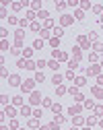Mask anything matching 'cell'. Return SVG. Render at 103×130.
<instances>
[{"label": "cell", "instance_id": "52", "mask_svg": "<svg viewBox=\"0 0 103 130\" xmlns=\"http://www.w3.org/2000/svg\"><path fill=\"white\" fill-rule=\"evenodd\" d=\"M101 25H103V17H101Z\"/></svg>", "mask_w": 103, "mask_h": 130}, {"label": "cell", "instance_id": "15", "mask_svg": "<svg viewBox=\"0 0 103 130\" xmlns=\"http://www.w3.org/2000/svg\"><path fill=\"white\" fill-rule=\"evenodd\" d=\"M74 83H76V87H82L84 83H87V78H84V76H76V78H74Z\"/></svg>", "mask_w": 103, "mask_h": 130}, {"label": "cell", "instance_id": "20", "mask_svg": "<svg viewBox=\"0 0 103 130\" xmlns=\"http://www.w3.org/2000/svg\"><path fill=\"white\" fill-rule=\"evenodd\" d=\"M62 35H64V29L62 27H56L54 29V37H62Z\"/></svg>", "mask_w": 103, "mask_h": 130}, {"label": "cell", "instance_id": "44", "mask_svg": "<svg viewBox=\"0 0 103 130\" xmlns=\"http://www.w3.org/2000/svg\"><path fill=\"white\" fill-rule=\"evenodd\" d=\"M35 14H37V12H33V10H29V12H27V19H35Z\"/></svg>", "mask_w": 103, "mask_h": 130}, {"label": "cell", "instance_id": "2", "mask_svg": "<svg viewBox=\"0 0 103 130\" xmlns=\"http://www.w3.org/2000/svg\"><path fill=\"white\" fill-rule=\"evenodd\" d=\"M8 85H10V87H21V85H23V83H21V76H19V74H10V76H8Z\"/></svg>", "mask_w": 103, "mask_h": 130}, {"label": "cell", "instance_id": "22", "mask_svg": "<svg viewBox=\"0 0 103 130\" xmlns=\"http://www.w3.org/2000/svg\"><path fill=\"white\" fill-rule=\"evenodd\" d=\"M29 128H39V122H37V118H31V120H29Z\"/></svg>", "mask_w": 103, "mask_h": 130}, {"label": "cell", "instance_id": "33", "mask_svg": "<svg viewBox=\"0 0 103 130\" xmlns=\"http://www.w3.org/2000/svg\"><path fill=\"white\" fill-rule=\"evenodd\" d=\"M95 116H103V105H97L95 107Z\"/></svg>", "mask_w": 103, "mask_h": 130}, {"label": "cell", "instance_id": "54", "mask_svg": "<svg viewBox=\"0 0 103 130\" xmlns=\"http://www.w3.org/2000/svg\"><path fill=\"white\" fill-rule=\"evenodd\" d=\"M84 130H91V128H84Z\"/></svg>", "mask_w": 103, "mask_h": 130}, {"label": "cell", "instance_id": "12", "mask_svg": "<svg viewBox=\"0 0 103 130\" xmlns=\"http://www.w3.org/2000/svg\"><path fill=\"white\" fill-rule=\"evenodd\" d=\"M68 93H70V95L74 97V99H76V97L80 95V93H78V87H76V85H74V87H70V89H68Z\"/></svg>", "mask_w": 103, "mask_h": 130}, {"label": "cell", "instance_id": "31", "mask_svg": "<svg viewBox=\"0 0 103 130\" xmlns=\"http://www.w3.org/2000/svg\"><path fill=\"white\" fill-rule=\"evenodd\" d=\"M95 122H97V118H95V116H89V118H87V124H89V128H91Z\"/></svg>", "mask_w": 103, "mask_h": 130}, {"label": "cell", "instance_id": "27", "mask_svg": "<svg viewBox=\"0 0 103 130\" xmlns=\"http://www.w3.org/2000/svg\"><path fill=\"white\" fill-rule=\"evenodd\" d=\"M37 17H39V19H47V17H49V12H47V10H39V12H37Z\"/></svg>", "mask_w": 103, "mask_h": 130}, {"label": "cell", "instance_id": "10", "mask_svg": "<svg viewBox=\"0 0 103 130\" xmlns=\"http://www.w3.org/2000/svg\"><path fill=\"white\" fill-rule=\"evenodd\" d=\"M49 45L54 47V50H58V45H60V37H52V39H49Z\"/></svg>", "mask_w": 103, "mask_h": 130}, {"label": "cell", "instance_id": "36", "mask_svg": "<svg viewBox=\"0 0 103 130\" xmlns=\"http://www.w3.org/2000/svg\"><path fill=\"white\" fill-rule=\"evenodd\" d=\"M43 66H47V62L45 60H37V68H43Z\"/></svg>", "mask_w": 103, "mask_h": 130}, {"label": "cell", "instance_id": "29", "mask_svg": "<svg viewBox=\"0 0 103 130\" xmlns=\"http://www.w3.org/2000/svg\"><path fill=\"white\" fill-rule=\"evenodd\" d=\"M93 47H95V52H103V43H101V41H95Z\"/></svg>", "mask_w": 103, "mask_h": 130}, {"label": "cell", "instance_id": "28", "mask_svg": "<svg viewBox=\"0 0 103 130\" xmlns=\"http://www.w3.org/2000/svg\"><path fill=\"white\" fill-rule=\"evenodd\" d=\"M39 35H41V39H45V37H49V31H47V29H41ZM49 39H52V37H49Z\"/></svg>", "mask_w": 103, "mask_h": 130}, {"label": "cell", "instance_id": "19", "mask_svg": "<svg viewBox=\"0 0 103 130\" xmlns=\"http://www.w3.org/2000/svg\"><path fill=\"white\" fill-rule=\"evenodd\" d=\"M97 72H99V66H89V68H87V74H89V76H91V74H97Z\"/></svg>", "mask_w": 103, "mask_h": 130}, {"label": "cell", "instance_id": "43", "mask_svg": "<svg viewBox=\"0 0 103 130\" xmlns=\"http://www.w3.org/2000/svg\"><path fill=\"white\" fill-rule=\"evenodd\" d=\"M19 25H21V29H25V27H27V19H21V21H19Z\"/></svg>", "mask_w": 103, "mask_h": 130}, {"label": "cell", "instance_id": "49", "mask_svg": "<svg viewBox=\"0 0 103 130\" xmlns=\"http://www.w3.org/2000/svg\"><path fill=\"white\" fill-rule=\"evenodd\" d=\"M70 130H80V128H78V126H72V128H70Z\"/></svg>", "mask_w": 103, "mask_h": 130}, {"label": "cell", "instance_id": "46", "mask_svg": "<svg viewBox=\"0 0 103 130\" xmlns=\"http://www.w3.org/2000/svg\"><path fill=\"white\" fill-rule=\"evenodd\" d=\"M8 23H10V25H16V23H19V21H16L14 17H8Z\"/></svg>", "mask_w": 103, "mask_h": 130}, {"label": "cell", "instance_id": "30", "mask_svg": "<svg viewBox=\"0 0 103 130\" xmlns=\"http://www.w3.org/2000/svg\"><path fill=\"white\" fill-rule=\"evenodd\" d=\"M84 107H89V109H95V103H93V99H87V101H84Z\"/></svg>", "mask_w": 103, "mask_h": 130}, {"label": "cell", "instance_id": "7", "mask_svg": "<svg viewBox=\"0 0 103 130\" xmlns=\"http://www.w3.org/2000/svg\"><path fill=\"white\" fill-rule=\"evenodd\" d=\"M80 109H82L80 105H72V107H68V113L74 118V116H78V113H80Z\"/></svg>", "mask_w": 103, "mask_h": 130}, {"label": "cell", "instance_id": "45", "mask_svg": "<svg viewBox=\"0 0 103 130\" xmlns=\"http://www.w3.org/2000/svg\"><path fill=\"white\" fill-rule=\"evenodd\" d=\"M14 35H16V39H23V29H19V31H16Z\"/></svg>", "mask_w": 103, "mask_h": 130}, {"label": "cell", "instance_id": "26", "mask_svg": "<svg viewBox=\"0 0 103 130\" xmlns=\"http://www.w3.org/2000/svg\"><path fill=\"white\" fill-rule=\"evenodd\" d=\"M93 93H95L97 97H103V89H101V87H93Z\"/></svg>", "mask_w": 103, "mask_h": 130}, {"label": "cell", "instance_id": "40", "mask_svg": "<svg viewBox=\"0 0 103 130\" xmlns=\"http://www.w3.org/2000/svg\"><path fill=\"white\" fill-rule=\"evenodd\" d=\"M97 58H99V56H97V52H93V54H89V60H91V62H95Z\"/></svg>", "mask_w": 103, "mask_h": 130}, {"label": "cell", "instance_id": "21", "mask_svg": "<svg viewBox=\"0 0 103 130\" xmlns=\"http://www.w3.org/2000/svg\"><path fill=\"white\" fill-rule=\"evenodd\" d=\"M78 43H80V47H89V39L87 37H78Z\"/></svg>", "mask_w": 103, "mask_h": 130}, {"label": "cell", "instance_id": "38", "mask_svg": "<svg viewBox=\"0 0 103 130\" xmlns=\"http://www.w3.org/2000/svg\"><path fill=\"white\" fill-rule=\"evenodd\" d=\"M0 97H2V99H0V101H2V105L6 107V103H8V95H0Z\"/></svg>", "mask_w": 103, "mask_h": 130}, {"label": "cell", "instance_id": "14", "mask_svg": "<svg viewBox=\"0 0 103 130\" xmlns=\"http://www.w3.org/2000/svg\"><path fill=\"white\" fill-rule=\"evenodd\" d=\"M43 47V39H35L33 41V50H41Z\"/></svg>", "mask_w": 103, "mask_h": 130}, {"label": "cell", "instance_id": "3", "mask_svg": "<svg viewBox=\"0 0 103 130\" xmlns=\"http://www.w3.org/2000/svg\"><path fill=\"white\" fill-rule=\"evenodd\" d=\"M33 83H35V78H31V80H25V83L21 85V91H23V93H29V91H33Z\"/></svg>", "mask_w": 103, "mask_h": 130}, {"label": "cell", "instance_id": "25", "mask_svg": "<svg viewBox=\"0 0 103 130\" xmlns=\"http://www.w3.org/2000/svg\"><path fill=\"white\" fill-rule=\"evenodd\" d=\"M52 111H54V113H60V111H62V105H60V103H54V105H52Z\"/></svg>", "mask_w": 103, "mask_h": 130}, {"label": "cell", "instance_id": "16", "mask_svg": "<svg viewBox=\"0 0 103 130\" xmlns=\"http://www.w3.org/2000/svg\"><path fill=\"white\" fill-rule=\"evenodd\" d=\"M64 93H68V89H66L64 85H58V87H56V95H64Z\"/></svg>", "mask_w": 103, "mask_h": 130}, {"label": "cell", "instance_id": "1", "mask_svg": "<svg viewBox=\"0 0 103 130\" xmlns=\"http://www.w3.org/2000/svg\"><path fill=\"white\" fill-rule=\"evenodd\" d=\"M37 66V62H33V60H27V58H21L19 60V68H25V70H33Z\"/></svg>", "mask_w": 103, "mask_h": 130}, {"label": "cell", "instance_id": "17", "mask_svg": "<svg viewBox=\"0 0 103 130\" xmlns=\"http://www.w3.org/2000/svg\"><path fill=\"white\" fill-rule=\"evenodd\" d=\"M33 78H35V83H43V80H45V74H43V72H37Z\"/></svg>", "mask_w": 103, "mask_h": 130}, {"label": "cell", "instance_id": "6", "mask_svg": "<svg viewBox=\"0 0 103 130\" xmlns=\"http://www.w3.org/2000/svg\"><path fill=\"white\" fill-rule=\"evenodd\" d=\"M4 116H8V118H14V116H16V109H14L12 105H6V107H4Z\"/></svg>", "mask_w": 103, "mask_h": 130}, {"label": "cell", "instance_id": "5", "mask_svg": "<svg viewBox=\"0 0 103 130\" xmlns=\"http://www.w3.org/2000/svg\"><path fill=\"white\" fill-rule=\"evenodd\" d=\"M62 80H64V76H62L60 72H54V76H52V83L58 87V85H62Z\"/></svg>", "mask_w": 103, "mask_h": 130}, {"label": "cell", "instance_id": "53", "mask_svg": "<svg viewBox=\"0 0 103 130\" xmlns=\"http://www.w3.org/2000/svg\"><path fill=\"white\" fill-rule=\"evenodd\" d=\"M101 66H103V60H101Z\"/></svg>", "mask_w": 103, "mask_h": 130}, {"label": "cell", "instance_id": "37", "mask_svg": "<svg viewBox=\"0 0 103 130\" xmlns=\"http://www.w3.org/2000/svg\"><path fill=\"white\" fill-rule=\"evenodd\" d=\"M66 78L72 80V78H74V70H68V72H66Z\"/></svg>", "mask_w": 103, "mask_h": 130}, {"label": "cell", "instance_id": "18", "mask_svg": "<svg viewBox=\"0 0 103 130\" xmlns=\"http://www.w3.org/2000/svg\"><path fill=\"white\" fill-rule=\"evenodd\" d=\"M21 113H23L25 118H27V116H31V107H29V105H23V107H21Z\"/></svg>", "mask_w": 103, "mask_h": 130}, {"label": "cell", "instance_id": "11", "mask_svg": "<svg viewBox=\"0 0 103 130\" xmlns=\"http://www.w3.org/2000/svg\"><path fill=\"white\" fill-rule=\"evenodd\" d=\"M31 54H33V47H25V50H23V58L31 60Z\"/></svg>", "mask_w": 103, "mask_h": 130}, {"label": "cell", "instance_id": "13", "mask_svg": "<svg viewBox=\"0 0 103 130\" xmlns=\"http://www.w3.org/2000/svg\"><path fill=\"white\" fill-rule=\"evenodd\" d=\"M54 122H56V124H64V122H66V118L62 116V113H56V116H54Z\"/></svg>", "mask_w": 103, "mask_h": 130}, {"label": "cell", "instance_id": "34", "mask_svg": "<svg viewBox=\"0 0 103 130\" xmlns=\"http://www.w3.org/2000/svg\"><path fill=\"white\" fill-rule=\"evenodd\" d=\"M31 29H33V31H37V33H39V31H41V27H39V23H31Z\"/></svg>", "mask_w": 103, "mask_h": 130}, {"label": "cell", "instance_id": "24", "mask_svg": "<svg viewBox=\"0 0 103 130\" xmlns=\"http://www.w3.org/2000/svg\"><path fill=\"white\" fill-rule=\"evenodd\" d=\"M80 124H82V118L80 116H74L72 118V126H80Z\"/></svg>", "mask_w": 103, "mask_h": 130}, {"label": "cell", "instance_id": "23", "mask_svg": "<svg viewBox=\"0 0 103 130\" xmlns=\"http://www.w3.org/2000/svg\"><path fill=\"white\" fill-rule=\"evenodd\" d=\"M12 103H14V105H21V107L25 105V103H23V97H12Z\"/></svg>", "mask_w": 103, "mask_h": 130}, {"label": "cell", "instance_id": "47", "mask_svg": "<svg viewBox=\"0 0 103 130\" xmlns=\"http://www.w3.org/2000/svg\"><path fill=\"white\" fill-rule=\"evenodd\" d=\"M39 130H54V128H52V124H49V126H39Z\"/></svg>", "mask_w": 103, "mask_h": 130}, {"label": "cell", "instance_id": "39", "mask_svg": "<svg viewBox=\"0 0 103 130\" xmlns=\"http://www.w3.org/2000/svg\"><path fill=\"white\" fill-rule=\"evenodd\" d=\"M43 105H45V107H52L54 103H52V99H47V97H45V99H43Z\"/></svg>", "mask_w": 103, "mask_h": 130}, {"label": "cell", "instance_id": "41", "mask_svg": "<svg viewBox=\"0 0 103 130\" xmlns=\"http://www.w3.org/2000/svg\"><path fill=\"white\" fill-rule=\"evenodd\" d=\"M62 23L68 25V23H72V19H70V17H62Z\"/></svg>", "mask_w": 103, "mask_h": 130}, {"label": "cell", "instance_id": "42", "mask_svg": "<svg viewBox=\"0 0 103 130\" xmlns=\"http://www.w3.org/2000/svg\"><path fill=\"white\" fill-rule=\"evenodd\" d=\"M56 8H60V10L66 8V2H56Z\"/></svg>", "mask_w": 103, "mask_h": 130}, {"label": "cell", "instance_id": "50", "mask_svg": "<svg viewBox=\"0 0 103 130\" xmlns=\"http://www.w3.org/2000/svg\"><path fill=\"white\" fill-rule=\"evenodd\" d=\"M99 126H101V128H103V120H99Z\"/></svg>", "mask_w": 103, "mask_h": 130}, {"label": "cell", "instance_id": "51", "mask_svg": "<svg viewBox=\"0 0 103 130\" xmlns=\"http://www.w3.org/2000/svg\"><path fill=\"white\" fill-rule=\"evenodd\" d=\"M0 130H8V128H6V126H2V128H0Z\"/></svg>", "mask_w": 103, "mask_h": 130}, {"label": "cell", "instance_id": "48", "mask_svg": "<svg viewBox=\"0 0 103 130\" xmlns=\"http://www.w3.org/2000/svg\"><path fill=\"white\" fill-rule=\"evenodd\" d=\"M97 83H99V87H103V76H97Z\"/></svg>", "mask_w": 103, "mask_h": 130}, {"label": "cell", "instance_id": "8", "mask_svg": "<svg viewBox=\"0 0 103 130\" xmlns=\"http://www.w3.org/2000/svg\"><path fill=\"white\" fill-rule=\"evenodd\" d=\"M47 66H49L52 70H56V72H58V60H54V58L47 60Z\"/></svg>", "mask_w": 103, "mask_h": 130}, {"label": "cell", "instance_id": "4", "mask_svg": "<svg viewBox=\"0 0 103 130\" xmlns=\"http://www.w3.org/2000/svg\"><path fill=\"white\" fill-rule=\"evenodd\" d=\"M31 103H33V105H37V103H41V93H37V91H33V93H31Z\"/></svg>", "mask_w": 103, "mask_h": 130}, {"label": "cell", "instance_id": "55", "mask_svg": "<svg viewBox=\"0 0 103 130\" xmlns=\"http://www.w3.org/2000/svg\"><path fill=\"white\" fill-rule=\"evenodd\" d=\"M21 130H25V128H21Z\"/></svg>", "mask_w": 103, "mask_h": 130}, {"label": "cell", "instance_id": "9", "mask_svg": "<svg viewBox=\"0 0 103 130\" xmlns=\"http://www.w3.org/2000/svg\"><path fill=\"white\" fill-rule=\"evenodd\" d=\"M78 62H80V58H72L70 62H68V66H70V70H74V68L78 66Z\"/></svg>", "mask_w": 103, "mask_h": 130}, {"label": "cell", "instance_id": "35", "mask_svg": "<svg viewBox=\"0 0 103 130\" xmlns=\"http://www.w3.org/2000/svg\"><path fill=\"white\" fill-rule=\"evenodd\" d=\"M23 6H25V4H23V2H14V4H12V8H14V10H21V8H23Z\"/></svg>", "mask_w": 103, "mask_h": 130}, {"label": "cell", "instance_id": "32", "mask_svg": "<svg viewBox=\"0 0 103 130\" xmlns=\"http://www.w3.org/2000/svg\"><path fill=\"white\" fill-rule=\"evenodd\" d=\"M74 17H76L78 21H82V19H84V12H82V10H76V12H74Z\"/></svg>", "mask_w": 103, "mask_h": 130}]
</instances>
